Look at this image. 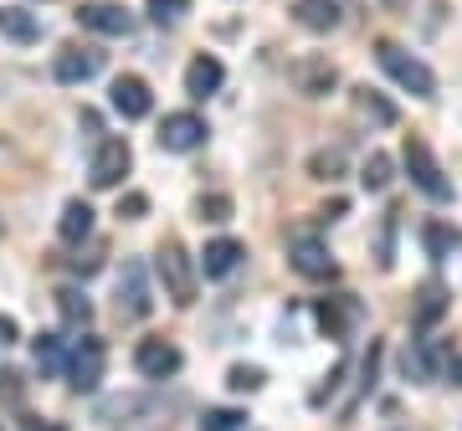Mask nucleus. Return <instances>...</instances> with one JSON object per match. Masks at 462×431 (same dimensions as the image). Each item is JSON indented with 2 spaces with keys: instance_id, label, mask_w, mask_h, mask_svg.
Masks as SVG:
<instances>
[{
  "instance_id": "2f4dec72",
  "label": "nucleus",
  "mask_w": 462,
  "mask_h": 431,
  "mask_svg": "<svg viewBox=\"0 0 462 431\" xmlns=\"http://www.w3.org/2000/svg\"><path fill=\"white\" fill-rule=\"evenodd\" d=\"M200 221H211V226H221V221H231V196H200Z\"/></svg>"
},
{
  "instance_id": "9b49d317",
  "label": "nucleus",
  "mask_w": 462,
  "mask_h": 431,
  "mask_svg": "<svg viewBox=\"0 0 462 431\" xmlns=\"http://www.w3.org/2000/svg\"><path fill=\"white\" fill-rule=\"evenodd\" d=\"M288 78H293L298 93H309V98H324V93H334L339 87V67L329 62V57H298L293 67H288Z\"/></svg>"
},
{
  "instance_id": "a878e982",
  "label": "nucleus",
  "mask_w": 462,
  "mask_h": 431,
  "mask_svg": "<svg viewBox=\"0 0 462 431\" xmlns=\"http://www.w3.org/2000/svg\"><path fill=\"white\" fill-rule=\"evenodd\" d=\"M309 175L314 180H339L345 175V150H314L309 154Z\"/></svg>"
},
{
  "instance_id": "39448f33",
  "label": "nucleus",
  "mask_w": 462,
  "mask_h": 431,
  "mask_svg": "<svg viewBox=\"0 0 462 431\" xmlns=\"http://www.w3.org/2000/svg\"><path fill=\"white\" fill-rule=\"evenodd\" d=\"M134 165V150L129 139H103L98 150H93V165H88V180H93V190H114V185H124V175H129Z\"/></svg>"
},
{
  "instance_id": "b1692460",
  "label": "nucleus",
  "mask_w": 462,
  "mask_h": 431,
  "mask_svg": "<svg viewBox=\"0 0 462 431\" xmlns=\"http://www.w3.org/2000/svg\"><path fill=\"white\" fill-rule=\"evenodd\" d=\"M32 354H36V370H42V375H57V370H62V339H57V334H36Z\"/></svg>"
},
{
  "instance_id": "c85d7f7f",
  "label": "nucleus",
  "mask_w": 462,
  "mask_h": 431,
  "mask_svg": "<svg viewBox=\"0 0 462 431\" xmlns=\"http://www.w3.org/2000/svg\"><path fill=\"white\" fill-rule=\"evenodd\" d=\"M154 400H139V396H114V400H103L98 406V421H118V416H139L149 411Z\"/></svg>"
},
{
  "instance_id": "bb28decb",
  "label": "nucleus",
  "mask_w": 462,
  "mask_h": 431,
  "mask_svg": "<svg viewBox=\"0 0 462 431\" xmlns=\"http://www.w3.org/2000/svg\"><path fill=\"white\" fill-rule=\"evenodd\" d=\"M247 411H236V406H211V411L200 416V431H242Z\"/></svg>"
},
{
  "instance_id": "a211bd4d",
  "label": "nucleus",
  "mask_w": 462,
  "mask_h": 431,
  "mask_svg": "<svg viewBox=\"0 0 462 431\" xmlns=\"http://www.w3.org/2000/svg\"><path fill=\"white\" fill-rule=\"evenodd\" d=\"M293 21L303 32H334L339 26V0H293Z\"/></svg>"
},
{
  "instance_id": "cd10ccee",
  "label": "nucleus",
  "mask_w": 462,
  "mask_h": 431,
  "mask_svg": "<svg viewBox=\"0 0 462 431\" xmlns=\"http://www.w3.org/2000/svg\"><path fill=\"white\" fill-rule=\"evenodd\" d=\"M396 216L401 211H385L380 216V272H391V267H396Z\"/></svg>"
},
{
  "instance_id": "0eeeda50",
  "label": "nucleus",
  "mask_w": 462,
  "mask_h": 431,
  "mask_svg": "<svg viewBox=\"0 0 462 431\" xmlns=\"http://www.w3.org/2000/svg\"><path fill=\"white\" fill-rule=\"evenodd\" d=\"M118 318L124 324H139V318H149V308H154V298H149V272L144 262H124V272H118Z\"/></svg>"
},
{
  "instance_id": "6e6552de",
  "label": "nucleus",
  "mask_w": 462,
  "mask_h": 431,
  "mask_svg": "<svg viewBox=\"0 0 462 431\" xmlns=\"http://www.w3.org/2000/svg\"><path fill=\"white\" fill-rule=\"evenodd\" d=\"M180 365H185V354L170 339H139V349H134V370L144 381H175Z\"/></svg>"
},
{
  "instance_id": "ddd939ff",
  "label": "nucleus",
  "mask_w": 462,
  "mask_h": 431,
  "mask_svg": "<svg viewBox=\"0 0 462 431\" xmlns=\"http://www.w3.org/2000/svg\"><path fill=\"white\" fill-rule=\"evenodd\" d=\"M108 103H114L118 118H149V108H154V93H149L144 78H134V72H124V78H114V87H108Z\"/></svg>"
},
{
  "instance_id": "4468645a",
  "label": "nucleus",
  "mask_w": 462,
  "mask_h": 431,
  "mask_svg": "<svg viewBox=\"0 0 462 431\" xmlns=\"http://www.w3.org/2000/svg\"><path fill=\"white\" fill-rule=\"evenodd\" d=\"M447 308H452V293H447V288H442V282H437V278H427V282H421V288H416L411 329H416V334H427L431 324H437V318L447 314Z\"/></svg>"
},
{
  "instance_id": "423d86ee",
  "label": "nucleus",
  "mask_w": 462,
  "mask_h": 431,
  "mask_svg": "<svg viewBox=\"0 0 462 431\" xmlns=\"http://www.w3.org/2000/svg\"><path fill=\"white\" fill-rule=\"evenodd\" d=\"M288 267H293L298 278H309V282H334L339 278V262H334L329 247L314 242V236H293V242H288Z\"/></svg>"
},
{
  "instance_id": "f257e3e1",
  "label": "nucleus",
  "mask_w": 462,
  "mask_h": 431,
  "mask_svg": "<svg viewBox=\"0 0 462 431\" xmlns=\"http://www.w3.org/2000/svg\"><path fill=\"white\" fill-rule=\"evenodd\" d=\"M154 272H160V282H165L170 303H180V308L196 303V257H190L175 236L160 242V252H154Z\"/></svg>"
},
{
  "instance_id": "72a5a7b5",
  "label": "nucleus",
  "mask_w": 462,
  "mask_h": 431,
  "mask_svg": "<svg viewBox=\"0 0 462 431\" xmlns=\"http://www.w3.org/2000/svg\"><path fill=\"white\" fill-rule=\"evenodd\" d=\"M98 267H103V247H93L88 257H72V272H83V278H93Z\"/></svg>"
},
{
  "instance_id": "2eb2a0df",
  "label": "nucleus",
  "mask_w": 462,
  "mask_h": 431,
  "mask_svg": "<svg viewBox=\"0 0 462 431\" xmlns=\"http://www.w3.org/2000/svg\"><path fill=\"white\" fill-rule=\"evenodd\" d=\"M314 318H319V329L329 334V339H345L349 324L360 318V303L349 298V293H339V298H319L314 303Z\"/></svg>"
},
{
  "instance_id": "20e7f679",
  "label": "nucleus",
  "mask_w": 462,
  "mask_h": 431,
  "mask_svg": "<svg viewBox=\"0 0 462 431\" xmlns=\"http://www.w3.org/2000/svg\"><path fill=\"white\" fill-rule=\"evenodd\" d=\"M103 365H108V349H103V339H98V334H83V339L72 344V354H67V385H72L78 396L98 390Z\"/></svg>"
},
{
  "instance_id": "1a4fd4ad",
  "label": "nucleus",
  "mask_w": 462,
  "mask_h": 431,
  "mask_svg": "<svg viewBox=\"0 0 462 431\" xmlns=\"http://www.w3.org/2000/svg\"><path fill=\"white\" fill-rule=\"evenodd\" d=\"M103 72V51L98 47H83V41H72V47L57 51V62H51V78L67 87H78L88 83V78H98Z\"/></svg>"
},
{
  "instance_id": "9d476101",
  "label": "nucleus",
  "mask_w": 462,
  "mask_h": 431,
  "mask_svg": "<svg viewBox=\"0 0 462 431\" xmlns=\"http://www.w3.org/2000/svg\"><path fill=\"white\" fill-rule=\"evenodd\" d=\"M206 118L200 114H165V124H160V150L165 154H190L206 144Z\"/></svg>"
},
{
  "instance_id": "f03ea898",
  "label": "nucleus",
  "mask_w": 462,
  "mask_h": 431,
  "mask_svg": "<svg viewBox=\"0 0 462 431\" xmlns=\"http://www.w3.org/2000/svg\"><path fill=\"white\" fill-rule=\"evenodd\" d=\"M375 62L385 67V78H391V83H401L411 98H437V78H431V67L421 62V57H411L406 47H396V41H380Z\"/></svg>"
},
{
  "instance_id": "393cba45",
  "label": "nucleus",
  "mask_w": 462,
  "mask_h": 431,
  "mask_svg": "<svg viewBox=\"0 0 462 431\" xmlns=\"http://www.w3.org/2000/svg\"><path fill=\"white\" fill-rule=\"evenodd\" d=\"M391 175H396L391 154H370V160L360 165V185H365V190H385V185H391Z\"/></svg>"
},
{
  "instance_id": "e433bc0d",
  "label": "nucleus",
  "mask_w": 462,
  "mask_h": 431,
  "mask_svg": "<svg viewBox=\"0 0 462 431\" xmlns=\"http://www.w3.org/2000/svg\"><path fill=\"white\" fill-rule=\"evenodd\" d=\"M447 375H452V381L462 385V360H452V365H447Z\"/></svg>"
},
{
  "instance_id": "dca6fc26",
  "label": "nucleus",
  "mask_w": 462,
  "mask_h": 431,
  "mask_svg": "<svg viewBox=\"0 0 462 431\" xmlns=\"http://www.w3.org/2000/svg\"><path fill=\"white\" fill-rule=\"evenodd\" d=\"M221 83H226V67H221V57H211V51H200L196 62L185 67V93H190V98H211Z\"/></svg>"
},
{
  "instance_id": "f3484780",
  "label": "nucleus",
  "mask_w": 462,
  "mask_h": 431,
  "mask_svg": "<svg viewBox=\"0 0 462 431\" xmlns=\"http://www.w3.org/2000/svg\"><path fill=\"white\" fill-rule=\"evenodd\" d=\"M242 257H247V247H242V242L216 236V242H206V252H200V272H206V278H231Z\"/></svg>"
},
{
  "instance_id": "c756f323",
  "label": "nucleus",
  "mask_w": 462,
  "mask_h": 431,
  "mask_svg": "<svg viewBox=\"0 0 462 431\" xmlns=\"http://www.w3.org/2000/svg\"><path fill=\"white\" fill-rule=\"evenodd\" d=\"M185 11H190V0H149V21L154 26H175Z\"/></svg>"
},
{
  "instance_id": "aec40b11",
  "label": "nucleus",
  "mask_w": 462,
  "mask_h": 431,
  "mask_svg": "<svg viewBox=\"0 0 462 431\" xmlns=\"http://www.w3.org/2000/svg\"><path fill=\"white\" fill-rule=\"evenodd\" d=\"M57 232H62L67 247H83L88 236H93V206H88V200H67V206H62V221H57Z\"/></svg>"
},
{
  "instance_id": "6ab92c4d",
  "label": "nucleus",
  "mask_w": 462,
  "mask_h": 431,
  "mask_svg": "<svg viewBox=\"0 0 462 431\" xmlns=\"http://www.w3.org/2000/svg\"><path fill=\"white\" fill-rule=\"evenodd\" d=\"M0 36L16 41V47H32V41H42V21L21 5H0Z\"/></svg>"
},
{
  "instance_id": "7c9ffc66",
  "label": "nucleus",
  "mask_w": 462,
  "mask_h": 431,
  "mask_svg": "<svg viewBox=\"0 0 462 431\" xmlns=\"http://www.w3.org/2000/svg\"><path fill=\"white\" fill-rule=\"evenodd\" d=\"M263 381H267V375L257 365H231V375H226L231 390H247V396H252V390H263Z\"/></svg>"
},
{
  "instance_id": "c9c22d12",
  "label": "nucleus",
  "mask_w": 462,
  "mask_h": 431,
  "mask_svg": "<svg viewBox=\"0 0 462 431\" xmlns=\"http://www.w3.org/2000/svg\"><path fill=\"white\" fill-rule=\"evenodd\" d=\"M21 431H62V426H57V421H47V426H42V421H26Z\"/></svg>"
},
{
  "instance_id": "f8f14e48",
  "label": "nucleus",
  "mask_w": 462,
  "mask_h": 431,
  "mask_svg": "<svg viewBox=\"0 0 462 431\" xmlns=\"http://www.w3.org/2000/svg\"><path fill=\"white\" fill-rule=\"evenodd\" d=\"M78 26L98 36H129L134 32V11L129 5H114V0H88L78 11Z\"/></svg>"
},
{
  "instance_id": "4be33fe9",
  "label": "nucleus",
  "mask_w": 462,
  "mask_h": 431,
  "mask_svg": "<svg viewBox=\"0 0 462 431\" xmlns=\"http://www.w3.org/2000/svg\"><path fill=\"white\" fill-rule=\"evenodd\" d=\"M421 247H427V257L442 262V257H452V252L462 247V232L447 226V221H427V226H421Z\"/></svg>"
},
{
  "instance_id": "7ed1b4c3",
  "label": "nucleus",
  "mask_w": 462,
  "mask_h": 431,
  "mask_svg": "<svg viewBox=\"0 0 462 431\" xmlns=\"http://www.w3.org/2000/svg\"><path fill=\"white\" fill-rule=\"evenodd\" d=\"M401 160H406V175H411V185H416V190H421L427 200H452V180H447L442 165L431 160L427 139L406 133V144H401Z\"/></svg>"
},
{
  "instance_id": "5701e85b",
  "label": "nucleus",
  "mask_w": 462,
  "mask_h": 431,
  "mask_svg": "<svg viewBox=\"0 0 462 431\" xmlns=\"http://www.w3.org/2000/svg\"><path fill=\"white\" fill-rule=\"evenodd\" d=\"M355 108H360L375 129H391V124H396V103H385L380 93H370V87H360V93H355Z\"/></svg>"
},
{
  "instance_id": "f704fd0d",
  "label": "nucleus",
  "mask_w": 462,
  "mask_h": 431,
  "mask_svg": "<svg viewBox=\"0 0 462 431\" xmlns=\"http://www.w3.org/2000/svg\"><path fill=\"white\" fill-rule=\"evenodd\" d=\"M5 344H16V318L0 314V349H5Z\"/></svg>"
},
{
  "instance_id": "473e14b6",
  "label": "nucleus",
  "mask_w": 462,
  "mask_h": 431,
  "mask_svg": "<svg viewBox=\"0 0 462 431\" xmlns=\"http://www.w3.org/2000/svg\"><path fill=\"white\" fill-rule=\"evenodd\" d=\"M144 211H149V196H139V190H129V196L118 200V216H124V221H139Z\"/></svg>"
},
{
  "instance_id": "412c9836",
  "label": "nucleus",
  "mask_w": 462,
  "mask_h": 431,
  "mask_svg": "<svg viewBox=\"0 0 462 431\" xmlns=\"http://www.w3.org/2000/svg\"><path fill=\"white\" fill-rule=\"evenodd\" d=\"M57 314H62L67 329H88L93 324V298L83 288H57Z\"/></svg>"
}]
</instances>
